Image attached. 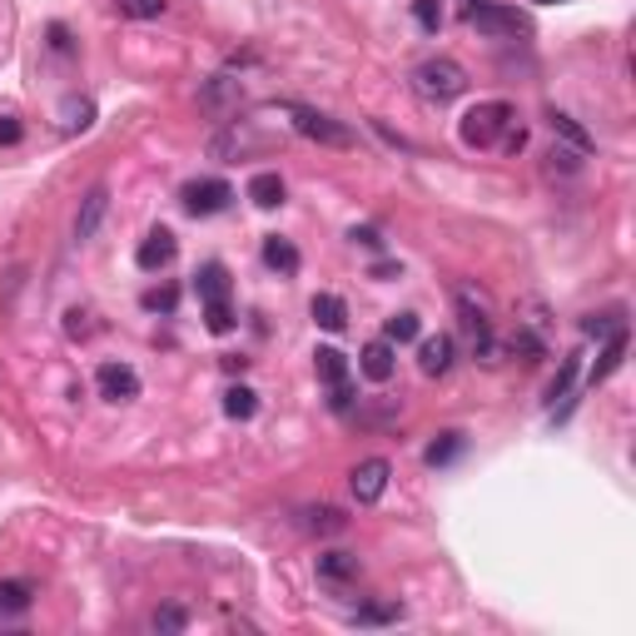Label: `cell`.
Segmentation results:
<instances>
[{
	"label": "cell",
	"instance_id": "obj_1",
	"mask_svg": "<svg viewBox=\"0 0 636 636\" xmlns=\"http://www.w3.org/2000/svg\"><path fill=\"white\" fill-rule=\"evenodd\" d=\"M458 324L463 334H468V348L472 358H482V363H497V338H492V303L488 293H478L472 284H458Z\"/></svg>",
	"mask_w": 636,
	"mask_h": 636
},
{
	"label": "cell",
	"instance_id": "obj_2",
	"mask_svg": "<svg viewBox=\"0 0 636 636\" xmlns=\"http://www.w3.org/2000/svg\"><path fill=\"white\" fill-rule=\"evenodd\" d=\"M517 124V110L507 100H482L472 105L468 115H463L458 134H463V145L472 149H492V145H503V134Z\"/></svg>",
	"mask_w": 636,
	"mask_h": 636
},
{
	"label": "cell",
	"instance_id": "obj_3",
	"mask_svg": "<svg viewBox=\"0 0 636 636\" xmlns=\"http://www.w3.org/2000/svg\"><path fill=\"white\" fill-rule=\"evenodd\" d=\"M413 89L423 95V100L447 105V100H458L463 89H468V70H463L458 60L433 56V60H423V65L413 70Z\"/></svg>",
	"mask_w": 636,
	"mask_h": 636
},
{
	"label": "cell",
	"instance_id": "obj_4",
	"mask_svg": "<svg viewBox=\"0 0 636 636\" xmlns=\"http://www.w3.org/2000/svg\"><path fill=\"white\" fill-rule=\"evenodd\" d=\"M468 25L478 35H527L532 21H527L517 5H497V0H472L468 5Z\"/></svg>",
	"mask_w": 636,
	"mask_h": 636
},
{
	"label": "cell",
	"instance_id": "obj_5",
	"mask_svg": "<svg viewBox=\"0 0 636 636\" xmlns=\"http://www.w3.org/2000/svg\"><path fill=\"white\" fill-rule=\"evenodd\" d=\"M289 115H293V130H299L303 140H313V145H328V149H348V145H353V130H348V124L328 120V115L309 110V105H289Z\"/></svg>",
	"mask_w": 636,
	"mask_h": 636
},
{
	"label": "cell",
	"instance_id": "obj_6",
	"mask_svg": "<svg viewBox=\"0 0 636 636\" xmlns=\"http://www.w3.org/2000/svg\"><path fill=\"white\" fill-rule=\"evenodd\" d=\"M179 200H184V209L190 214H219V209H229V200H235V190L224 184V179H194V184H184L179 190Z\"/></svg>",
	"mask_w": 636,
	"mask_h": 636
},
{
	"label": "cell",
	"instance_id": "obj_7",
	"mask_svg": "<svg viewBox=\"0 0 636 636\" xmlns=\"http://www.w3.org/2000/svg\"><path fill=\"white\" fill-rule=\"evenodd\" d=\"M95 388H100L105 403H134L140 398V373L130 363H100L95 369Z\"/></svg>",
	"mask_w": 636,
	"mask_h": 636
},
{
	"label": "cell",
	"instance_id": "obj_8",
	"mask_svg": "<svg viewBox=\"0 0 636 636\" xmlns=\"http://www.w3.org/2000/svg\"><path fill=\"white\" fill-rule=\"evenodd\" d=\"M388 458H363L353 472H348V488H353L358 503H379L383 492H388Z\"/></svg>",
	"mask_w": 636,
	"mask_h": 636
},
{
	"label": "cell",
	"instance_id": "obj_9",
	"mask_svg": "<svg viewBox=\"0 0 636 636\" xmlns=\"http://www.w3.org/2000/svg\"><path fill=\"white\" fill-rule=\"evenodd\" d=\"M105 214H110V190H105V184H95V190L80 200V209H75V239H80V244H89V239L100 235Z\"/></svg>",
	"mask_w": 636,
	"mask_h": 636
},
{
	"label": "cell",
	"instance_id": "obj_10",
	"mask_svg": "<svg viewBox=\"0 0 636 636\" xmlns=\"http://www.w3.org/2000/svg\"><path fill=\"white\" fill-rule=\"evenodd\" d=\"M175 235H169V229H149L145 235V244L134 249V264L145 268V274H159V268H169L175 264Z\"/></svg>",
	"mask_w": 636,
	"mask_h": 636
},
{
	"label": "cell",
	"instance_id": "obj_11",
	"mask_svg": "<svg viewBox=\"0 0 636 636\" xmlns=\"http://www.w3.org/2000/svg\"><path fill=\"white\" fill-rule=\"evenodd\" d=\"M418 369L428 373V379H443L447 369H453V338L447 334H433L418 344Z\"/></svg>",
	"mask_w": 636,
	"mask_h": 636
},
{
	"label": "cell",
	"instance_id": "obj_12",
	"mask_svg": "<svg viewBox=\"0 0 636 636\" xmlns=\"http://www.w3.org/2000/svg\"><path fill=\"white\" fill-rule=\"evenodd\" d=\"M31 602H35L31 581H0V626L21 622V616L31 612Z\"/></svg>",
	"mask_w": 636,
	"mask_h": 636
},
{
	"label": "cell",
	"instance_id": "obj_13",
	"mask_svg": "<svg viewBox=\"0 0 636 636\" xmlns=\"http://www.w3.org/2000/svg\"><path fill=\"white\" fill-rule=\"evenodd\" d=\"M358 369H363V379H373V383H388L393 379V344L388 338H379V344H369L363 353H358Z\"/></svg>",
	"mask_w": 636,
	"mask_h": 636
},
{
	"label": "cell",
	"instance_id": "obj_14",
	"mask_svg": "<svg viewBox=\"0 0 636 636\" xmlns=\"http://www.w3.org/2000/svg\"><path fill=\"white\" fill-rule=\"evenodd\" d=\"M548 124H552V134H557L562 145L567 149H577V155H592L597 149V140L587 130H581L577 120H572V115H562V110H548Z\"/></svg>",
	"mask_w": 636,
	"mask_h": 636
},
{
	"label": "cell",
	"instance_id": "obj_15",
	"mask_svg": "<svg viewBox=\"0 0 636 636\" xmlns=\"http://www.w3.org/2000/svg\"><path fill=\"white\" fill-rule=\"evenodd\" d=\"M309 313H313V324L328 328V334H338V328L348 324V309H344V299H338V293H313Z\"/></svg>",
	"mask_w": 636,
	"mask_h": 636
},
{
	"label": "cell",
	"instance_id": "obj_16",
	"mask_svg": "<svg viewBox=\"0 0 636 636\" xmlns=\"http://www.w3.org/2000/svg\"><path fill=\"white\" fill-rule=\"evenodd\" d=\"M622 358H626V328H616V334L607 338V348L597 353V363H592V388H597V383H607L616 369H622Z\"/></svg>",
	"mask_w": 636,
	"mask_h": 636
},
{
	"label": "cell",
	"instance_id": "obj_17",
	"mask_svg": "<svg viewBox=\"0 0 636 636\" xmlns=\"http://www.w3.org/2000/svg\"><path fill=\"white\" fill-rule=\"evenodd\" d=\"M249 200H254L259 209H279V204H284V179L274 175V169L254 175V179H249Z\"/></svg>",
	"mask_w": 636,
	"mask_h": 636
},
{
	"label": "cell",
	"instance_id": "obj_18",
	"mask_svg": "<svg viewBox=\"0 0 636 636\" xmlns=\"http://www.w3.org/2000/svg\"><path fill=\"white\" fill-rule=\"evenodd\" d=\"M95 124V100H85V95H70L65 105H60V130L65 134H80Z\"/></svg>",
	"mask_w": 636,
	"mask_h": 636
},
{
	"label": "cell",
	"instance_id": "obj_19",
	"mask_svg": "<svg viewBox=\"0 0 636 636\" xmlns=\"http://www.w3.org/2000/svg\"><path fill=\"white\" fill-rule=\"evenodd\" d=\"M303 527L309 532H324V537H338V532H348V517H344V507H309L303 513Z\"/></svg>",
	"mask_w": 636,
	"mask_h": 636
},
{
	"label": "cell",
	"instance_id": "obj_20",
	"mask_svg": "<svg viewBox=\"0 0 636 636\" xmlns=\"http://www.w3.org/2000/svg\"><path fill=\"white\" fill-rule=\"evenodd\" d=\"M264 264H268V268H279V274H299V249H293L289 239L268 235V239H264Z\"/></svg>",
	"mask_w": 636,
	"mask_h": 636
},
{
	"label": "cell",
	"instance_id": "obj_21",
	"mask_svg": "<svg viewBox=\"0 0 636 636\" xmlns=\"http://www.w3.org/2000/svg\"><path fill=\"white\" fill-rule=\"evenodd\" d=\"M194 289H200V299H229V268L204 264L200 274H194Z\"/></svg>",
	"mask_w": 636,
	"mask_h": 636
},
{
	"label": "cell",
	"instance_id": "obj_22",
	"mask_svg": "<svg viewBox=\"0 0 636 636\" xmlns=\"http://www.w3.org/2000/svg\"><path fill=\"white\" fill-rule=\"evenodd\" d=\"M224 413L239 418V423H249V418L259 413V393H254V388H244V383H235V388L224 393Z\"/></svg>",
	"mask_w": 636,
	"mask_h": 636
},
{
	"label": "cell",
	"instance_id": "obj_23",
	"mask_svg": "<svg viewBox=\"0 0 636 636\" xmlns=\"http://www.w3.org/2000/svg\"><path fill=\"white\" fill-rule=\"evenodd\" d=\"M239 95H244V89H239V80H235V75H214L209 85H204L200 100L209 105V110H224V105H235Z\"/></svg>",
	"mask_w": 636,
	"mask_h": 636
},
{
	"label": "cell",
	"instance_id": "obj_24",
	"mask_svg": "<svg viewBox=\"0 0 636 636\" xmlns=\"http://www.w3.org/2000/svg\"><path fill=\"white\" fill-rule=\"evenodd\" d=\"M319 577L324 581H353L358 557H348V552H324V557H319Z\"/></svg>",
	"mask_w": 636,
	"mask_h": 636
},
{
	"label": "cell",
	"instance_id": "obj_25",
	"mask_svg": "<svg viewBox=\"0 0 636 636\" xmlns=\"http://www.w3.org/2000/svg\"><path fill=\"white\" fill-rule=\"evenodd\" d=\"M313 369H319V379L334 388V383L348 379V358L338 353V348H319V353H313Z\"/></svg>",
	"mask_w": 636,
	"mask_h": 636
},
{
	"label": "cell",
	"instance_id": "obj_26",
	"mask_svg": "<svg viewBox=\"0 0 636 636\" xmlns=\"http://www.w3.org/2000/svg\"><path fill=\"white\" fill-rule=\"evenodd\" d=\"M204 328H209V334H229V328H235L229 299H204Z\"/></svg>",
	"mask_w": 636,
	"mask_h": 636
},
{
	"label": "cell",
	"instance_id": "obj_27",
	"mask_svg": "<svg viewBox=\"0 0 636 636\" xmlns=\"http://www.w3.org/2000/svg\"><path fill=\"white\" fill-rule=\"evenodd\" d=\"M383 338H388V344H413L418 338V313H393L388 324H383Z\"/></svg>",
	"mask_w": 636,
	"mask_h": 636
},
{
	"label": "cell",
	"instance_id": "obj_28",
	"mask_svg": "<svg viewBox=\"0 0 636 636\" xmlns=\"http://www.w3.org/2000/svg\"><path fill=\"white\" fill-rule=\"evenodd\" d=\"M458 453H463V433H443V437H437V443L423 453V458H428V468H443V463H453Z\"/></svg>",
	"mask_w": 636,
	"mask_h": 636
},
{
	"label": "cell",
	"instance_id": "obj_29",
	"mask_svg": "<svg viewBox=\"0 0 636 636\" xmlns=\"http://www.w3.org/2000/svg\"><path fill=\"white\" fill-rule=\"evenodd\" d=\"M115 11L124 21H155V15H165V0H115Z\"/></svg>",
	"mask_w": 636,
	"mask_h": 636
},
{
	"label": "cell",
	"instance_id": "obj_30",
	"mask_svg": "<svg viewBox=\"0 0 636 636\" xmlns=\"http://www.w3.org/2000/svg\"><path fill=\"white\" fill-rule=\"evenodd\" d=\"M577 369H581V353H567V358H562V373H557V379H552L548 398H567V393H572V383H577Z\"/></svg>",
	"mask_w": 636,
	"mask_h": 636
},
{
	"label": "cell",
	"instance_id": "obj_31",
	"mask_svg": "<svg viewBox=\"0 0 636 636\" xmlns=\"http://www.w3.org/2000/svg\"><path fill=\"white\" fill-rule=\"evenodd\" d=\"M403 607L398 602H373V607H358V622L363 626H383V622H398Z\"/></svg>",
	"mask_w": 636,
	"mask_h": 636
},
{
	"label": "cell",
	"instance_id": "obj_32",
	"mask_svg": "<svg viewBox=\"0 0 636 636\" xmlns=\"http://www.w3.org/2000/svg\"><path fill=\"white\" fill-rule=\"evenodd\" d=\"M413 21L423 25L428 35H437V25H443V0H413Z\"/></svg>",
	"mask_w": 636,
	"mask_h": 636
},
{
	"label": "cell",
	"instance_id": "obj_33",
	"mask_svg": "<svg viewBox=\"0 0 636 636\" xmlns=\"http://www.w3.org/2000/svg\"><path fill=\"white\" fill-rule=\"evenodd\" d=\"M149 626H155V632H184V626H190V616L179 612V607H159V612L149 616Z\"/></svg>",
	"mask_w": 636,
	"mask_h": 636
},
{
	"label": "cell",
	"instance_id": "obj_34",
	"mask_svg": "<svg viewBox=\"0 0 636 636\" xmlns=\"http://www.w3.org/2000/svg\"><path fill=\"white\" fill-rule=\"evenodd\" d=\"M175 303H179V293H175V289H155V293H145V309H155V313H175Z\"/></svg>",
	"mask_w": 636,
	"mask_h": 636
},
{
	"label": "cell",
	"instance_id": "obj_35",
	"mask_svg": "<svg viewBox=\"0 0 636 636\" xmlns=\"http://www.w3.org/2000/svg\"><path fill=\"white\" fill-rule=\"evenodd\" d=\"M581 328H587V334H616V328H626V324H622V313H602V319H587Z\"/></svg>",
	"mask_w": 636,
	"mask_h": 636
},
{
	"label": "cell",
	"instance_id": "obj_36",
	"mask_svg": "<svg viewBox=\"0 0 636 636\" xmlns=\"http://www.w3.org/2000/svg\"><path fill=\"white\" fill-rule=\"evenodd\" d=\"M21 134H25V124L15 115H0V145H21Z\"/></svg>",
	"mask_w": 636,
	"mask_h": 636
},
{
	"label": "cell",
	"instance_id": "obj_37",
	"mask_svg": "<svg viewBox=\"0 0 636 636\" xmlns=\"http://www.w3.org/2000/svg\"><path fill=\"white\" fill-rule=\"evenodd\" d=\"M552 169H567V175H577V165H581V155L577 149H552Z\"/></svg>",
	"mask_w": 636,
	"mask_h": 636
},
{
	"label": "cell",
	"instance_id": "obj_38",
	"mask_svg": "<svg viewBox=\"0 0 636 636\" xmlns=\"http://www.w3.org/2000/svg\"><path fill=\"white\" fill-rule=\"evenodd\" d=\"M50 45H56L60 56H65V50H70V31H65V25H50Z\"/></svg>",
	"mask_w": 636,
	"mask_h": 636
},
{
	"label": "cell",
	"instance_id": "obj_39",
	"mask_svg": "<svg viewBox=\"0 0 636 636\" xmlns=\"http://www.w3.org/2000/svg\"><path fill=\"white\" fill-rule=\"evenodd\" d=\"M348 239H353V244H369V249H379V244H383V239L373 235V229H353V235H348Z\"/></svg>",
	"mask_w": 636,
	"mask_h": 636
},
{
	"label": "cell",
	"instance_id": "obj_40",
	"mask_svg": "<svg viewBox=\"0 0 636 636\" xmlns=\"http://www.w3.org/2000/svg\"><path fill=\"white\" fill-rule=\"evenodd\" d=\"M542 5H562V0H542Z\"/></svg>",
	"mask_w": 636,
	"mask_h": 636
}]
</instances>
